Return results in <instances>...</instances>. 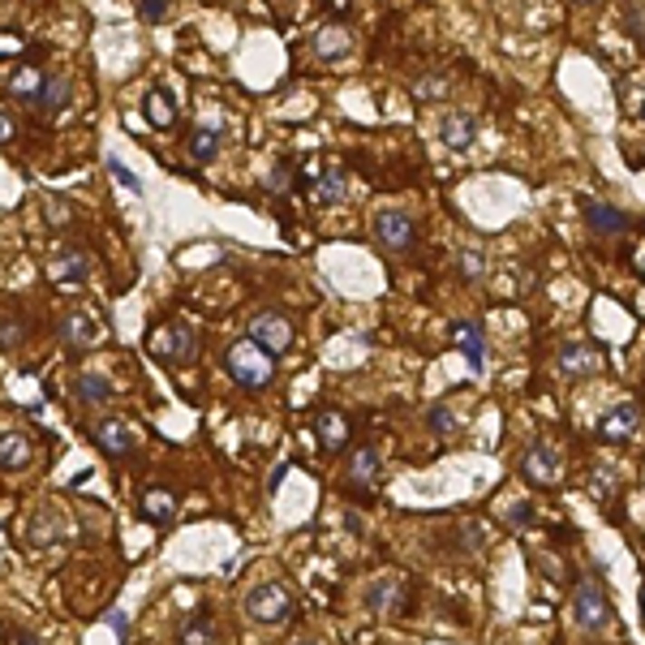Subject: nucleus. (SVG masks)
Segmentation results:
<instances>
[{"mask_svg": "<svg viewBox=\"0 0 645 645\" xmlns=\"http://www.w3.org/2000/svg\"><path fill=\"white\" fill-rule=\"evenodd\" d=\"M224 366H229L232 383H241L246 392H263V387H271V379H276V357L263 353L254 340H237V345H229Z\"/></svg>", "mask_w": 645, "mask_h": 645, "instance_id": "f257e3e1", "label": "nucleus"}, {"mask_svg": "<svg viewBox=\"0 0 645 645\" xmlns=\"http://www.w3.org/2000/svg\"><path fill=\"white\" fill-rule=\"evenodd\" d=\"M147 348H151V357H155V362L185 366V362H194V357H199V331L177 318V323H164V327L151 331Z\"/></svg>", "mask_w": 645, "mask_h": 645, "instance_id": "f03ea898", "label": "nucleus"}, {"mask_svg": "<svg viewBox=\"0 0 645 645\" xmlns=\"http://www.w3.org/2000/svg\"><path fill=\"white\" fill-rule=\"evenodd\" d=\"M241 607H246V615L254 624H284L293 615V594H288L284 581H259V585L246 590Z\"/></svg>", "mask_w": 645, "mask_h": 645, "instance_id": "7ed1b4c3", "label": "nucleus"}, {"mask_svg": "<svg viewBox=\"0 0 645 645\" xmlns=\"http://www.w3.org/2000/svg\"><path fill=\"white\" fill-rule=\"evenodd\" d=\"M572 615L585 632H602L607 624H615V611H611V598L607 590L598 585V577H581L577 590H572Z\"/></svg>", "mask_w": 645, "mask_h": 645, "instance_id": "20e7f679", "label": "nucleus"}, {"mask_svg": "<svg viewBox=\"0 0 645 645\" xmlns=\"http://www.w3.org/2000/svg\"><path fill=\"white\" fill-rule=\"evenodd\" d=\"M56 336L69 353H91V348L103 340V323L91 310H65L61 323H56Z\"/></svg>", "mask_w": 645, "mask_h": 645, "instance_id": "39448f33", "label": "nucleus"}, {"mask_svg": "<svg viewBox=\"0 0 645 645\" xmlns=\"http://www.w3.org/2000/svg\"><path fill=\"white\" fill-rule=\"evenodd\" d=\"M246 331H249V340L263 348V353H271V357L288 353V345H293V323L280 310H259V315L249 318Z\"/></svg>", "mask_w": 645, "mask_h": 645, "instance_id": "423d86ee", "label": "nucleus"}, {"mask_svg": "<svg viewBox=\"0 0 645 645\" xmlns=\"http://www.w3.org/2000/svg\"><path fill=\"white\" fill-rule=\"evenodd\" d=\"M375 237H379L383 249L400 254V249H409L417 241V220L409 211H400V207H383L375 215Z\"/></svg>", "mask_w": 645, "mask_h": 645, "instance_id": "0eeeda50", "label": "nucleus"}, {"mask_svg": "<svg viewBox=\"0 0 645 645\" xmlns=\"http://www.w3.org/2000/svg\"><path fill=\"white\" fill-rule=\"evenodd\" d=\"M521 474L533 482V486H555L563 478V464H560V452L551 444H530L525 456H521Z\"/></svg>", "mask_w": 645, "mask_h": 645, "instance_id": "6e6552de", "label": "nucleus"}, {"mask_svg": "<svg viewBox=\"0 0 645 645\" xmlns=\"http://www.w3.org/2000/svg\"><path fill=\"white\" fill-rule=\"evenodd\" d=\"M91 439H95V447H100L103 456H112V461H121V456L133 452V430L125 417H100V422L91 426Z\"/></svg>", "mask_w": 645, "mask_h": 645, "instance_id": "1a4fd4ad", "label": "nucleus"}, {"mask_svg": "<svg viewBox=\"0 0 645 645\" xmlns=\"http://www.w3.org/2000/svg\"><path fill=\"white\" fill-rule=\"evenodd\" d=\"M439 142H444L447 151L464 155V151L478 142V121L469 112H461V108H447V112L439 116Z\"/></svg>", "mask_w": 645, "mask_h": 645, "instance_id": "9d476101", "label": "nucleus"}, {"mask_svg": "<svg viewBox=\"0 0 645 645\" xmlns=\"http://www.w3.org/2000/svg\"><path fill=\"white\" fill-rule=\"evenodd\" d=\"M581 215H585L590 232H598V237H624V232L632 229L629 211H620V207H611V202L581 199Z\"/></svg>", "mask_w": 645, "mask_h": 645, "instance_id": "9b49d317", "label": "nucleus"}, {"mask_svg": "<svg viewBox=\"0 0 645 645\" xmlns=\"http://www.w3.org/2000/svg\"><path fill=\"white\" fill-rule=\"evenodd\" d=\"M48 271L56 284H73V288H78V284L91 280V254H86L83 246H61L52 254Z\"/></svg>", "mask_w": 645, "mask_h": 645, "instance_id": "f8f14e48", "label": "nucleus"}, {"mask_svg": "<svg viewBox=\"0 0 645 645\" xmlns=\"http://www.w3.org/2000/svg\"><path fill=\"white\" fill-rule=\"evenodd\" d=\"M555 366H560L568 379H590V375H602L607 362H602V353H598L594 345H563Z\"/></svg>", "mask_w": 645, "mask_h": 645, "instance_id": "ddd939ff", "label": "nucleus"}, {"mask_svg": "<svg viewBox=\"0 0 645 645\" xmlns=\"http://www.w3.org/2000/svg\"><path fill=\"white\" fill-rule=\"evenodd\" d=\"M637 422H641L637 400H620V405H611V409L602 414V422H598V435H602V439H611V444H620V439H629L632 430H637Z\"/></svg>", "mask_w": 645, "mask_h": 645, "instance_id": "4468645a", "label": "nucleus"}, {"mask_svg": "<svg viewBox=\"0 0 645 645\" xmlns=\"http://www.w3.org/2000/svg\"><path fill=\"white\" fill-rule=\"evenodd\" d=\"M452 340H456V348L469 357L474 375H482V370H486V336H482L478 323H474V318H456V323H452Z\"/></svg>", "mask_w": 645, "mask_h": 645, "instance_id": "2eb2a0df", "label": "nucleus"}, {"mask_svg": "<svg viewBox=\"0 0 645 645\" xmlns=\"http://www.w3.org/2000/svg\"><path fill=\"white\" fill-rule=\"evenodd\" d=\"M315 435H318V444H323V452H345L348 417L340 409H323V414H315Z\"/></svg>", "mask_w": 645, "mask_h": 645, "instance_id": "dca6fc26", "label": "nucleus"}, {"mask_svg": "<svg viewBox=\"0 0 645 645\" xmlns=\"http://www.w3.org/2000/svg\"><path fill=\"white\" fill-rule=\"evenodd\" d=\"M44 83H48V73H39V69H31V65H17L5 73V86H9V95H14L17 103H39Z\"/></svg>", "mask_w": 645, "mask_h": 645, "instance_id": "f3484780", "label": "nucleus"}, {"mask_svg": "<svg viewBox=\"0 0 645 645\" xmlns=\"http://www.w3.org/2000/svg\"><path fill=\"white\" fill-rule=\"evenodd\" d=\"M379 474H383V461H379V452H375L370 444H362V447H353V452H348V482H353V486H375Z\"/></svg>", "mask_w": 645, "mask_h": 645, "instance_id": "a211bd4d", "label": "nucleus"}, {"mask_svg": "<svg viewBox=\"0 0 645 645\" xmlns=\"http://www.w3.org/2000/svg\"><path fill=\"white\" fill-rule=\"evenodd\" d=\"M348 48H353V31H348L345 22H340V26L327 22V26L315 34V56L318 61H340Z\"/></svg>", "mask_w": 645, "mask_h": 645, "instance_id": "6ab92c4d", "label": "nucleus"}, {"mask_svg": "<svg viewBox=\"0 0 645 645\" xmlns=\"http://www.w3.org/2000/svg\"><path fill=\"white\" fill-rule=\"evenodd\" d=\"M142 108H147V121L155 130H172V125H177V100H172L168 86H151Z\"/></svg>", "mask_w": 645, "mask_h": 645, "instance_id": "aec40b11", "label": "nucleus"}, {"mask_svg": "<svg viewBox=\"0 0 645 645\" xmlns=\"http://www.w3.org/2000/svg\"><path fill=\"white\" fill-rule=\"evenodd\" d=\"M73 396H78L83 409H103V405L116 396V387L103 379V375H78V379H73Z\"/></svg>", "mask_w": 645, "mask_h": 645, "instance_id": "412c9836", "label": "nucleus"}, {"mask_svg": "<svg viewBox=\"0 0 645 645\" xmlns=\"http://www.w3.org/2000/svg\"><path fill=\"white\" fill-rule=\"evenodd\" d=\"M172 516H177V495L164 491V486H147V491H142V521L164 525V521H172Z\"/></svg>", "mask_w": 645, "mask_h": 645, "instance_id": "4be33fe9", "label": "nucleus"}, {"mask_svg": "<svg viewBox=\"0 0 645 645\" xmlns=\"http://www.w3.org/2000/svg\"><path fill=\"white\" fill-rule=\"evenodd\" d=\"M31 452H34V444L26 439V435H17V430L0 435V469H5V474L26 469V464H31Z\"/></svg>", "mask_w": 645, "mask_h": 645, "instance_id": "5701e85b", "label": "nucleus"}, {"mask_svg": "<svg viewBox=\"0 0 645 645\" xmlns=\"http://www.w3.org/2000/svg\"><path fill=\"white\" fill-rule=\"evenodd\" d=\"M177 645H220V632H215L211 611H194L177 629Z\"/></svg>", "mask_w": 645, "mask_h": 645, "instance_id": "b1692460", "label": "nucleus"}, {"mask_svg": "<svg viewBox=\"0 0 645 645\" xmlns=\"http://www.w3.org/2000/svg\"><path fill=\"white\" fill-rule=\"evenodd\" d=\"M310 199H315L318 207H331V202L345 199V177H340V168H327V172L310 177Z\"/></svg>", "mask_w": 645, "mask_h": 645, "instance_id": "393cba45", "label": "nucleus"}, {"mask_svg": "<svg viewBox=\"0 0 645 645\" xmlns=\"http://www.w3.org/2000/svg\"><path fill=\"white\" fill-rule=\"evenodd\" d=\"M65 516H56L52 508H44V513L34 516L31 525H26V542L31 546H48V542H56L61 533H65V525H61Z\"/></svg>", "mask_w": 645, "mask_h": 645, "instance_id": "a878e982", "label": "nucleus"}, {"mask_svg": "<svg viewBox=\"0 0 645 645\" xmlns=\"http://www.w3.org/2000/svg\"><path fill=\"white\" fill-rule=\"evenodd\" d=\"M69 95H73V86H69L65 73H48V83H44V91H39V103H34V108L61 112V108H69Z\"/></svg>", "mask_w": 645, "mask_h": 645, "instance_id": "bb28decb", "label": "nucleus"}, {"mask_svg": "<svg viewBox=\"0 0 645 645\" xmlns=\"http://www.w3.org/2000/svg\"><path fill=\"white\" fill-rule=\"evenodd\" d=\"M392 598H400V581L396 577H375L366 585V607L375 615H387L392 611Z\"/></svg>", "mask_w": 645, "mask_h": 645, "instance_id": "cd10ccee", "label": "nucleus"}, {"mask_svg": "<svg viewBox=\"0 0 645 645\" xmlns=\"http://www.w3.org/2000/svg\"><path fill=\"white\" fill-rule=\"evenodd\" d=\"M293 181H298V164H293V160H276L263 185H267V194H271V199H284V194L293 190Z\"/></svg>", "mask_w": 645, "mask_h": 645, "instance_id": "c85d7f7f", "label": "nucleus"}, {"mask_svg": "<svg viewBox=\"0 0 645 645\" xmlns=\"http://www.w3.org/2000/svg\"><path fill=\"white\" fill-rule=\"evenodd\" d=\"M220 142H224V130H194L190 133V155L199 164H211L215 155H220Z\"/></svg>", "mask_w": 645, "mask_h": 645, "instance_id": "c756f323", "label": "nucleus"}, {"mask_svg": "<svg viewBox=\"0 0 645 645\" xmlns=\"http://www.w3.org/2000/svg\"><path fill=\"white\" fill-rule=\"evenodd\" d=\"M426 426H430L435 439H456V435H461V417L452 414L447 405H435V409L426 414Z\"/></svg>", "mask_w": 645, "mask_h": 645, "instance_id": "7c9ffc66", "label": "nucleus"}, {"mask_svg": "<svg viewBox=\"0 0 645 645\" xmlns=\"http://www.w3.org/2000/svg\"><path fill=\"white\" fill-rule=\"evenodd\" d=\"M22 340H26V323L17 315H0V348L14 353V348H22Z\"/></svg>", "mask_w": 645, "mask_h": 645, "instance_id": "2f4dec72", "label": "nucleus"}, {"mask_svg": "<svg viewBox=\"0 0 645 645\" xmlns=\"http://www.w3.org/2000/svg\"><path fill=\"white\" fill-rule=\"evenodd\" d=\"M461 276H464V280H474V284L486 276V254H482L478 246L461 249Z\"/></svg>", "mask_w": 645, "mask_h": 645, "instance_id": "473e14b6", "label": "nucleus"}, {"mask_svg": "<svg viewBox=\"0 0 645 645\" xmlns=\"http://www.w3.org/2000/svg\"><path fill=\"white\" fill-rule=\"evenodd\" d=\"M444 91H447L444 78H439V73H426V78H417V83H414V100L430 103V100H439Z\"/></svg>", "mask_w": 645, "mask_h": 645, "instance_id": "72a5a7b5", "label": "nucleus"}, {"mask_svg": "<svg viewBox=\"0 0 645 645\" xmlns=\"http://www.w3.org/2000/svg\"><path fill=\"white\" fill-rule=\"evenodd\" d=\"M108 168H112V177H116V185H121V190H130L133 199L142 194V181H138V177H133V172H130V168H125V164H121L116 155H108Z\"/></svg>", "mask_w": 645, "mask_h": 645, "instance_id": "f704fd0d", "label": "nucleus"}, {"mask_svg": "<svg viewBox=\"0 0 645 645\" xmlns=\"http://www.w3.org/2000/svg\"><path fill=\"white\" fill-rule=\"evenodd\" d=\"M138 17L151 22V26H160V22H168V5L164 0H142V5H138Z\"/></svg>", "mask_w": 645, "mask_h": 645, "instance_id": "c9c22d12", "label": "nucleus"}, {"mask_svg": "<svg viewBox=\"0 0 645 645\" xmlns=\"http://www.w3.org/2000/svg\"><path fill=\"white\" fill-rule=\"evenodd\" d=\"M508 525H513V530H530L533 525V503H525V499L513 503V508H508Z\"/></svg>", "mask_w": 645, "mask_h": 645, "instance_id": "e433bc0d", "label": "nucleus"}, {"mask_svg": "<svg viewBox=\"0 0 645 645\" xmlns=\"http://www.w3.org/2000/svg\"><path fill=\"white\" fill-rule=\"evenodd\" d=\"M48 224H65V229L73 224V211H69V202H65V199H61V202L48 199Z\"/></svg>", "mask_w": 645, "mask_h": 645, "instance_id": "4c0bfd02", "label": "nucleus"}, {"mask_svg": "<svg viewBox=\"0 0 645 645\" xmlns=\"http://www.w3.org/2000/svg\"><path fill=\"white\" fill-rule=\"evenodd\" d=\"M108 624H112L116 641L125 645V637H130V615H125V611H116V607H112V611H108Z\"/></svg>", "mask_w": 645, "mask_h": 645, "instance_id": "58836bf2", "label": "nucleus"}, {"mask_svg": "<svg viewBox=\"0 0 645 645\" xmlns=\"http://www.w3.org/2000/svg\"><path fill=\"white\" fill-rule=\"evenodd\" d=\"M14 138H17V125H14V121H9L5 112H0V147H9Z\"/></svg>", "mask_w": 645, "mask_h": 645, "instance_id": "ea45409f", "label": "nucleus"}, {"mask_svg": "<svg viewBox=\"0 0 645 645\" xmlns=\"http://www.w3.org/2000/svg\"><path fill=\"white\" fill-rule=\"evenodd\" d=\"M629 26L637 34H645V14H641V9H629Z\"/></svg>", "mask_w": 645, "mask_h": 645, "instance_id": "a19ab883", "label": "nucleus"}, {"mask_svg": "<svg viewBox=\"0 0 645 645\" xmlns=\"http://www.w3.org/2000/svg\"><path fill=\"white\" fill-rule=\"evenodd\" d=\"M14 645H39V637H34V632H26V629H17L14 632Z\"/></svg>", "mask_w": 645, "mask_h": 645, "instance_id": "79ce46f5", "label": "nucleus"}, {"mask_svg": "<svg viewBox=\"0 0 645 645\" xmlns=\"http://www.w3.org/2000/svg\"><path fill=\"white\" fill-rule=\"evenodd\" d=\"M293 645H323V641H318V637H298Z\"/></svg>", "mask_w": 645, "mask_h": 645, "instance_id": "37998d69", "label": "nucleus"}, {"mask_svg": "<svg viewBox=\"0 0 645 645\" xmlns=\"http://www.w3.org/2000/svg\"><path fill=\"white\" fill-rule=\"evenodd\" d=\"M641 620H645V585H641Z\"/></svg>", "mask_w": 645, "mask_h": 645, "instance_id": "c03bdc74", "label": "nucleus"}, {"mask_svg": "<svg viewBox=\"0 0 645 645\" xmlns=\"http://www.w3.org/2000/svg\"><path fill=\"white\" fill-rule=\"evenodd\" d=\"M641 121H645V103H641Z\"/></svg>", "mask_w": 645, "mask_h": 645, "instance_id": "a18cd8bd", "label": "nucleus"}]
</instances>
